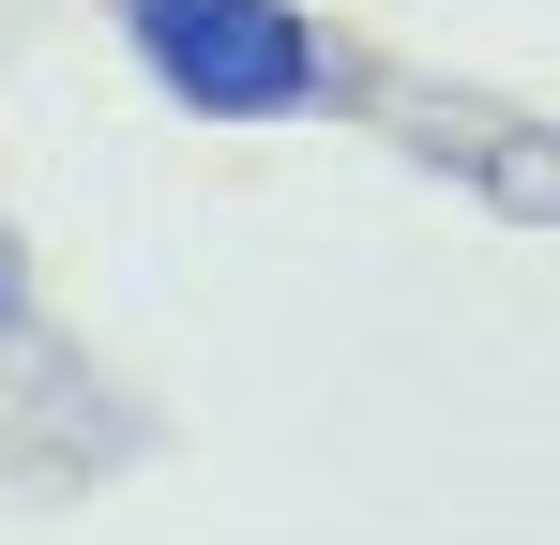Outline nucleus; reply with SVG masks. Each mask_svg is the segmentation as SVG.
Segmentation results:
<instances>
[{
	"instance_id": "obj_1",
	"label": "nucleus",
	"mask_w": 560,
	"mask_h": 545,
	"mask_svg": "<svg viewBox=\"0 0 560 545\" xmlns=\"http://www.w3.org/2000/svg\"><path fill=\"white\" fill-rule=\"evenodd\" d=\"M121 46L183 121H303L334 91L303 0H121Z\"/></svg>"
},
{
	"instance_id": "obj_2",
	"label": "nucleus",
	"mask_w": 560,
	"mask_h": 545,
	"mask_svg": "<svg viewBox=\"0 0 560 545\" xmlns=\"http://www.w3.org/2000/svg\"><path fill=\"white\" fill-rule=\"evenodd\" d=\"M0 334H15V272H0Z\"/></svg>"
}]
</instances>
